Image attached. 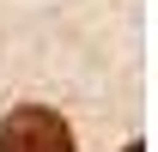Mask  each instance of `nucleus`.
<instances>
[{
    "mask_svg": "<svg viewBox=\"0 0 158 152\" xmlns=\"http://www.w3.org/2000/svg\"><path fill=\"white\" fill-rule=\"evenodd\" d=\"M128 152H146V146H128Z\"/></svg>",
    "mask_w": 158,
    "mask_h": 152,
    "instance_id": "nucleus-2",
    "label": "nucleus"
},
{
    "mask_svg": "<svg viewBox=\"0 0 158 152\" xmlns=\"http://www.w3.org/2000/svg\"><path fill=\"white\" fill-rule=\"evenodd\" d=\"M0 152H73V128L55 110H12L0 122Z\"/></svg>",
    "mask_w": 158,
    "mask_h": 152,
    "instance_id": "nucleus-1",
    "label": "nucleus"
}]
</instances>
